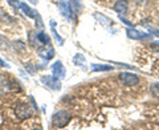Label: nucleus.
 Segmentation results:
<instances>
[{
	"label": "nucleus",
	"instance_id": "1",
	"mask_svg": "<svg viewBox=\"0 0 159 130\" xmlns=\"http://www.w3.org/2000/svg\"><path fill=\"white\" fill-rule=\"evenodd\" d=\"M70 113L66 110H58L57 113H54V116L52 117V126L56 129H62L70 121Z\"/></svg>",
	"mask_w": 159,
	"mask_h": 130
},
{
	"label": "nucleus",
	"instance_id": "2",
	"mask_svg": "<svg viewBox=\"0 0 159 130\" xmlns=\"http://www.w3.org/2000/svg\"><path fill=\"white\" fill-rule=\"evenodd\" d=\"M33 108L29 104H27V102H23V104H19L17 106H16V109H15V114H16V117L19 118V119H27V118H29L31 116H33Z\"/></svg>",
	"mask_w": 159,
	"mask_h": 130
},
{
	"label": "nucleus",
	"instance_id": "6",
	"mask_svg": "<svg viewBox=\"0 0 159 130\" xmlns=\"http://www.w3.org/2000/svg\"><path fill=\"white\" fill-rule=\"evenodd\" d=\"M151 48H152L155 52H159V43H154V44H151Z\"/></svg>",
	"mask_w": 159,
	"mask_h": 130
},
{
	"label": "nucleus",
	"instance_id": "5",
	"mask_svg": "<svg viewBox=\"0 0 159 130\" xmlns=\"http://www.w3.org/2000/svg\"><path fill=\"white\" fill-rule=\"evenodd\" d=\"M151 93L154 97L159 98V84H152L151 85Z\"/></svg>",
	"mask_w": 159,
	"mask_h": 130
},
{
	"label": "nucleus",
	"instance_id": "4",
	"mask_svg": "<svg viewBox=\"0 0 159 130\" xmlns=\"http://www.w3.org/2000/svg\"><path fill=\"white\" fill-rule=\"evenodd\" d=\"M129 9V2L127 0H118V2L114 4V11L118 13H125Z\"/></svg>",
	"mask_w": 159,
	"mask_h": 130
},
{
	"label": "nucleus",
	"instance_id": "3",
	"mask_svg": "<svg viewBox=\"0 0 159 130\" xmlns=\"http://www.w3.org/2000/svg\"><path fill=\"white\" fill-rule=\"evenodd\" d=\"M119 80L126 86H135L139 82V77L134 73H121L119 74Z\"/></svg>",
	"mask_w": 159,
	"mask_h": 130
}]
</instances>
